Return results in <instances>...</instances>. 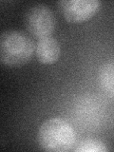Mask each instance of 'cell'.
<instances>
[{
  "label": "cell",
  "mask_w": 114,
  "mask_h": 152,
  "mask_svg": "<svg viewBox=\"0 0 114 152\" xmlns=\"http://www.w3.org/2000/svg\"><path fill=\"white\" fill-rule=\"evenodd\" d=\"M38 142L46 151H69L75 142V133L69 122L62 118H50L38 130Z\"/></svg>",
  "instance_id": "cell-1"
},
{
  "label": "cell",
  "mask_w": 114,
  "mask_h": 152,
  "mask_svg": "<svg viewBox=\"0 0 114 152\" xmlns=\"http://www.w3.org/2000/svg\"><path fill=\"white\" fill-rule=\"evenodd\" d=\"M35 45L31 37L18 31H4L0 37V59L9 66H21L31 59Z\"/></svg>",
  "instance_id": "cell-2"
},
{
  "label": "cell",
  "mask_w": 114,
  "mask_h": 152,
  "mask_svg": "<svg viewBox=\"0 0 114 152\" xmlns=\"http://www.w3.org/2000/svg\"><path fill=\"white\" fill-rule=\"evenodd\" d=\"M25 25L28 32L38 39L50 36L55 28L54 13L47 5L36 4L26 12Z\"/></svg>",
  "instance_id": "cell-3"
},
{
  "label": "cell",
  "mask_w": 114,
  "mask_h": 152,
  "mask_svg": "<svg viewBox=\"0 0 114 152\" xmlns=\"http://www.w3.org/2000/svg\"><path fill=\"white\" fill-rule=\"evenodd\" d=\"M58 4L65 19L69 23L88 21L98 12L101 6V2L98 0H70L61 1Z\"/></svg>",
  "instance_id": "cell-4"
},
{
  "label": "cell",
  "mask_w": 114,
  "mask_h": 152,
  "mask_svg": "<svg viewBox=\"0 0 114 152\" xmlns=\"http://www.w3.org/2000/svg\"><path fill=\"white\" fill-rule=\"evenodd\" d=\"M35 56L41 64L55 63L60 56V46L57 40L51 36L38 39L35 45Z\"/></svg>",
  "instance_id": "cell-5"
},
{
  "label": "cell",
  "mask_w": 114,
  "mask_h": 152,
  "mask_svg": "<svg viewBox=\"0 0 114 152\" xmlns=\"http://www.w3.org/2000/svg\"><path fill=\"white\" fill-rule=\"evenodd\" d=\"M100 82L106 92L114 97V64L103 66L100 71Z\"/></svg>",
  "instance_id": "cell-6"
},
{
  "label": "cell",
  "mask_w": 114,
  "mask_h": 152,
  "mask_svg": "<svg viewBox=\"0 0 114 152\" xmlns=\"http://www.w3.org/2000/svg\"><path fill=\"white\" fill-rule=\"evenodd\" d=\"M74 150L77 152H104L107 151V147L99 140L87 139L81 142Z\"/></svg>",
  "instance_id": "cell-7"
}]
</instances>
